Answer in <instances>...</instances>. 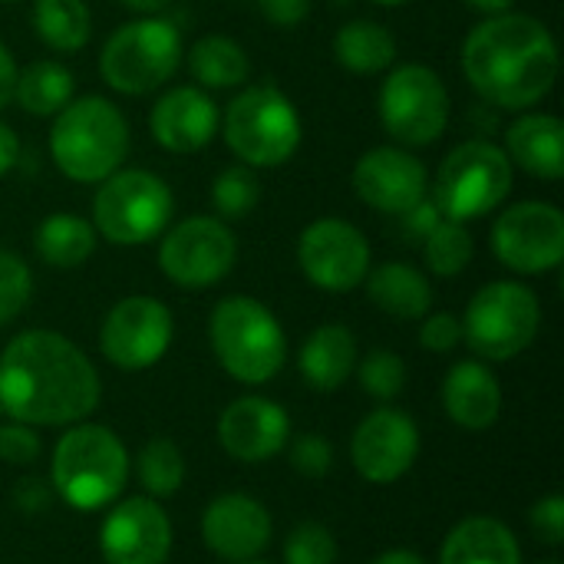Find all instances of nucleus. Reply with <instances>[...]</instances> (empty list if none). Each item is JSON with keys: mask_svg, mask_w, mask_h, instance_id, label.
Wrapping results in <instances>:
<instances>
[{"mask_svg": "<svg viewBox=\"0 0 564 564\" xmlns=\"http://www.w3.org/2000/svg\"><path fill=\"white\" fill-rule=\"evenodd\" d=\"M400 218V231H403V241H413V245H423V238L443 221V212L436 208V202L426 195L423 202H416L413 208H406Z\"/></svg>", "mask_w": 564, "mask_h": 564, "instance_id": "42", "label": "nucleus"}, {"mask_svg": "<svg viewBox=\"0 0 564 564\" xmlns=\"http://www.w3.org/2000/svg\"><path fill=\"white\" fill-rule=\"evenodd\" d=\"M443 410L446 416L469 430H489L502 413V387L482 360H459L443 380Z\"/></svg>", "mask_w": 564, "mask_h": 564, "instance_id": "22", "label": "nucleus"}, {"mask_svg": "<svg viewBox=\"0 0 564 564\" xmlns=\"http://www.w3.org/2000/svg\"><path fill=\"white\" fill-rule=\"evenodd\" d=\"M235 564H268V562H254V558H251V562H235Z\"/></svg>", "mask_w": 564, "mask_h": 564, "instance_id": "51", "label": "nucleus"}, {"mask_svg": "<svg viewBox=\"0 0 564 564\" xmlns=\"http://www.w3.org/2000/svg\"><path fill=\"white\" fill-rule=\"evenodd\" d=\"M416 456H420V426L406 410L377 406L354 430L350 440L354 469L373 486H390L403 479L413 469Z\"/></svg>", "mask_w": 564, "mask_h": 564, "instance_id": "16", "label": "nucleus"}, {"mask_svg": "<svg viewBox=\"0 0 564 564\" xmlns=\"http://www.w3.org/2000/svg\"><path fill=\"white\" fill-rule=\"evenodd\" d=\"M512 165L532 178L558 182L564 175V126L552 112H522L506 129V145Z\"/></svg>", "mask_w": 564, "mask_h": 564, "instance_id": "23", "label": "nucleus"}, {"mask_svg": "<svg viewBox=\"0 0 564 564\" xmlns=\"http://www.w3.org/2000/svg\"><path fill=\"white\" fill-rule=\"evenodd\" d=\"M33 294V274L26 261L13 251L0 248V327L23 314Z\"/></svg>", "mask_w": 564, "mask_h": 564, "instance_id": "36", "label": "nucleus"}, {"mask_svg": "<svg viewBox=\"0 0 564 564\" xmlns=\"http://www.w3.org/2000/svg\"><path fill=\"white\" fill-rule=\"evenodd\" d=\"M175 212L172 188L149 169H116L93 198V228L119 248L155 241Z\"/></svg>", "mask_w": 564, "mask_h": 564, "instance_id": "8", "label": "nucleus"}, {"mask_svg": "<svg viewBox=\"0 0 564 564\" xmlns=\"http://www.w3.org/2000/svg\"><path fill=\"white\" fill-rule=\"evenodd\" d=\"M208 340L221 370L248 387L274 380L288 360V337L281 321L254 297H221L208 317Z\"/></svg>", "mask_w": 564, "mask_h": 564, "instance_id": "5", "label": "nucleus"}, {"mask_svg": "<svg viewBox=\"0 0 564 564\" xmlns=\"http://www.w3.org/2000/svg\"><path fill=\"white\" fill-rule=\"evenodd\" d=\"M102 397L89 357L56 330H23L0 354V410L26 426L83 423Z\"/></svg>", "mask_w": 564, "mask_h": 564, "instance_id": "1", "label": "nucleus"}, {"mask_svg": "<svg viewBox=\"0 0 564 564\" xmlns=\"http://www.w3.org/2000/svg\"><path fill=\"white\" fill-rule=\"evenodd\" d=\"M377 112L393 142L403 149H423L433 145L449 126V89L436 69L403 63L383 79Z\"/></svg>", "mask_w": 564, "mask_h": 564, "instance_id": "11", "label": "nucleus"}, {"mask_svg": "<svg viewBox=\"0 0 564 564\" xmlns=\"http://www.w3.org/2000/svg\"><path fill=\"white\" fill-rule=\"evenodd\" d=\"M126 10H132V13H139V17H159L172 0H119Z\"/></svg>", "mask_w": 564, "mask_h": 564, "instance_id": "47", "label": "nucleus"}, {"mask_svg": "<svg viewBox=\"0 0 564 564\" xmlns=\"http://www.w3.org/2000/svg\"><path fill=\"white\" fill-rule=\"evenodd\" d=\"M297 264L314 288L347 294L370 271V241L344 218H317L297 238Z\"/></svg>", "mask_w": 564, "mask_h": 564, "instance_id": "15", "label": "nucleus"}, {"mask_svg": "<svg viewBox=\"0 0 564 564\" xmlns=\"http://www.w3.org/2000/svg\"><path fill=\"white\" fill-rule=\"evenodd\" d=\"M529 525H532V532H535L549 549H558V545H564L562 496H549V499L535 502V506H532V512H529Z\"/></svg>", "mask_w": 564, "mask_h": 564, "instance_id": "41", "label": "nucleus"}, {"mask_svg": "<svg viewBox=\"0 0 564 564\" xmlns=\"http://www.w3.org/2000/svg\"><path fill=\"white\" fill-rule=\"evenodd\" d=\"M284 564H337V542L324 525L304 522L284 542Z\"/></svg>", "mask_w": 564, "mask_h": 564, "instance_id": "37", "label": "nucleus"}, {"mask_svg": "<svg viewBox=\"0 0 564 564\" xmlns=\"http://www.w3.org/2000/svg\"><path fill=\"white\" fill-rule=\"evenodd\" d=\"M96 241H99V235H96L93 221L83 215H73V212H53L33 231L36 258L59 271H73V268L86 264L96 251Z\"/></svg>", "mask_w": 564, "mask_h": 564, "instance_id": "27", "label": "nucleus"}, {"mask_svg": "<svg viewBox=\"0 0 564 564\" xmlns=\"http://www.w3.org/2000/svg\"><path fill=\"white\" fill-rule=\"evenodd\" d=\"M126 479L129 453L109 426L73 423L56 440L50 486L66 506L79 512H99L122 496Z\"/></svg>", "mask_w": 564, "mask_h": 564, "instance_id": "4", "label": "nucleus"}, {"mask_svg": "<svg viewBox=\"0 0 564 564\" xmlns=\"http://www.w3.org/2000/svg\"><path fill=\"white\" fill-rule=\"evenodd\" d=\"M73 93H76V79L56 59H36V63L23 66L17 73V86H13L17 106L36 119L56 116L73 99Z\"/></svg>", "mask_w": 564, "mask_h": 564, "instance_id": "30", "label": "nucleus"}, {"mask_svg": "<svg viewBox=\"0 0 564 564\" xmlns=\"http://www.w3.org/2000/svg\"><path fill=\"white\" fill-rule=\"evenodd\" d=\"M13 502H17V509L23 516H40L53 502V486H46L43 479H20L17 492H13Z\"/></svg>", "mask_w": 564, "mask_h": 564, "instance_id": "43", "label": "nucleus"}, {"mask_svg": "<svg viewBox=\"0 0 564 564\" xmlns=\"http://www.w3.org/2000/svg\"><path fill=\"white\" fill-rule=\"evenodd\" d=\"M535 564H562V562H555V558H549V562H535Z\"/></svg>", "mask_w": 564, "mask_h": 564, "instance_id": "52", "label": "nucleus"}, {"mask_svg": "<svg viewBox=\"0 0 564 564\" xmlns=\"http://www.w3.org/2000/svg\"><path fill=\"white\" fill-rule=\"evenodd\" d=\"M258 3L274 26H297L314 7V0H258Z\"/></svg>", "mask_w": 564, "mask_h": 564, "instance_id": "44", "label": "nucleus"}, {"mask_svg": "<svg viewBox=\"0 0 564 564\" xmlns=\"http://www.w3.org/2000/svg\"><path fill=\"white\" fill-rule=\"evenodd\" d=\"M33 33L53 53H79L93 36V17L83 0H33Z\"/></svg>", "mask_w": 564, "mask_h": 564, "instance_id": "31", "label": "nucleus"}, {"mask_svg": "<svg viewBox=\"0 0 564 564\" xmlns=\"http://www.w3.org/2000/svg\"><path fill=\"white\" fill-rule=\"evenodd\" d=\"M466 3L486 17H499V13H509L516 7V0H466Z\"/></svg>", "mask_w": 564, "mask_h": 564, "instance_id": "48", "label": "nucleus"}, {"mask_svg": "<svg viewBox=\"0 0 564 564\" xmlns=\"http://www.w3.org/2000/svg\"><path fill=\"white\" fill-rule=\"evenodd\" d=\"M17 159H20V139L7 122H0V178L17 165Z\"/></svg>", "mask_w": 564, "mask_h": 564, "instance_id": "46", "label": "nucleus"}, {"mask_svg": "<svg viewBox=\"0 0 564 564\" xmlns=\"http://www.w3.org/2000/svg\"><path fill=\"white\" fill-rule=\"evenodd\" d=\"M40 436H36V426H26V423H10V426H0V463L7 466H33L40 459Z\"/></svg>", "mask_w": 564, "mask_h": 564, "instance_id": "39", "label": "nucleus"}, {"mask_svg": "<svg viewBox=\"0 0 564 564\" xmlns=\"http://www.w3.org/2000/svg\"><path fill=\"white\" fill-rule=\"evenodd\" d=\"M221 112L202 86H172L149 112L152 139L175 155L202 152L218 135Z\"/></svg>", "mask_w": 564, "mask_h": 564, "instance_id": "21", "label": "nucleus"}, {"mask_svg": "<svg viewBox=\"0 0 564 564\" xmlns=\"http://www.w3.org/2000/svg\"><path fill=\"white\" fill-rule=\"evenodd\" d=\"M297 367H301V377L314 390H321V393L340 390L357 370V337H354V330L344 327V324H321L304 340Z\"/></svg>", "mask_w": 564, "mask_h": 564, "instance_id": "25", "label": "nucleus"}, {"mask_svg": "<svg viewBox=\"0 0 564 564\" xmlns=\"http://www.w3.org/2000/svg\"><path fill=\"white\" fill-rule=\"evenodd\" d=\"M440 564H522V549L512 529L492 516H469L449 529Z\"/></svg>", "mask_w": 564, "mask_h": 564, "instance_id": "24", "label": "nucleus"}, {"mask_svg": "<svg viewBox=\"0 0 564 564\" xmlns=\"http://www.w3.org/2000/svg\"><path fill=\"white\" fill-rule=\"evenodd\" d=\"M261 202V182L248 165H228L212 182V208L221 221L248 218Z\"/></svg>", "mask_w": 564, "mask_h": 564, "instance_id": "34", "label": "nucleus"}, {"mask_svg": "<svg viewBox=\"0 0 564 564\" xmlns=\"http://www.w3.org/2000/svg\"><path fill=\"white\" fill-rule=\"evenodd\" d=\"M364 281L370 304L390 314L393 321H423L433 311L430 278L406 261H387L380 268H370Z\"/></svg>", "mask_w": 564, "mask_h": 564, "instance_id": "26", "label": "nucleus"}, {"mask_svg": "<svg viewBox=\"0 0 564 564\" xmlns=\"http://www.w3.org/2000/svg\"><path fill=\"white\" fill-rule=\"evenodd\" d=\"M516 165L502 145L489 139L459 142L440 165L433 182V202L449 221H476L496 212L516 182Z\"/></svg>", "mask_w": 564, "mask_h": 564, "instance_id": "9", "label": "nucleus"}, {"mask_svg": "<svg viewBox=\"0 0 564 564\" xmlns=\"http://www.w3.org/2000/svg\"><path fill=\"white\" fill-rule=\"evenodd\" d=\"M420 344L430 354H453L463 344V321L449 311L426 314L420 327Z\"/></svg>", "mask_w": 564, "mask_h": 564, "instance_id": "40", "label": "nucleus"}, {"mask_svg": "<svg viewBox=\"0 0 564 564\" xmlns=\"http://www.w3.org/2000/svg\"><path fill=\"white\" fill-rule=\"evenodd\" d=\"M291 469L307 476V479H321L334 469V446L317 436V433H304L291 443Z\"/></svg>", "mask_w": 564, "mask_h": 564, "instance_id": "38", "label": "nucleus"}, {"mask_svg": "<svg viewBox=\"0 0 564 564\" xmlns=\"http://www.w3.org/2000/svg\"><path fill=\"white\" fill-rule=\"evenodd\" d=\"M17 59H13V53L7 50V43L0 40V109L3 106H10V99H13V86H17Z\"/></svg>", "mask_w": 564, "mask_h": 564, "instance_id": "45", "label": "nucleus"}, {"mask_svg": "<svg viewBox=\"0 0 564 564\" xmlns=\"http://www.w3.org/2000/svg\"><path fill=\"white\" fill-rule=\"evenodd\" d=\"M357 377H360V387L380 400V403H390L403 393L406 387V364L400 354L393 350H373L367 354L364 360H357Z\"/></svg>", "mask_w": 564, "mask_h": 564, "instance_id": "35", "label": "nucleus"}, {"mask_svg": "<svg viewBox=\"0 0 564 564\" xmlns=\"http://www.w3.org/2000/svg\"><path fill=\"white\" fill-rule=\"evenodd\" d=\"M373 3H380V7H400V3H406V0H373Z\"/></svg>", "mask_w": 564, "mask_h": 564, "instance_id": "50", "label": "nucleus"}, {"mask_svg": "<svg viewBox=\"0 0 564 564\" xmlns=\"http://www.w3.org/2000/svg\"><path fill=\"white\" fill-rule=\"evenodd\" d=\"M0 3H7V0H0Z\"/></svg>", "mask_w": 564, "mask_h": 564, "instance_id": "53", "label": "nucleus"}, {"mask_svg": "<svg viewBox=\"0 0 564 564\" xmlns=\"http://www.w3.org/2000/svg\"><path fill=\"white\" fill-rule=\"evenodd\" d=\"M271 512L245 492H225L212 499L202 516L205 549L228 564L258 558L271 545Z\"/></svg>", "mask_w": 564, "mask_h": 564, "instance_id": "19", "label": "nucleus"}, {"mask_svg": "<svg viewBox=\"0 0 564 564\" xmlns=\"http://www.w3.org/2000/svg\"><path fill=\"white\" fill-rule=\"evenodd\" d=\"M350 185L367 208L397 218L426 198L430 172L403 145H377L357 159Z\"/></svg>", "mask_w": 564, "mask_h": 564, "instance_id": "18", "label": "nucleus"}, {"mask_svg": "<svg viewBox=\"0 0 564 564\" xmlns=\"http://www.w3.org/2000/svg\"><path fill=\"white\" fill-rule=\"evenodd\" d=\"M542 327V304L522 281H492L479 288L463 317V340L482 360L502 364L532 347Z\"/></svg>", "mask_w": 564, "mask_h": 564, "instance_id": "10", "label": "nucleus"}, {"mask_svg": "<svg viewBox=\"0 0 564 564\" xmlns=\"http://www.w3.org/2000/svg\"><path fill=\"white\" fill-rule=\"evenodd\" d=\"M135 479H139V486H142V492L149 499H155V502L172 499L185 486V456H182V449L165 436L149 440L135 456Z\"/></svg>", "mask_w": 564, "mask_h": 564, "instance_id": "32", "label": "nucleus"}, {"mask_svg": "<svg viewBox=\"0 0 564 564\" xmlns=\"http://www.w3.org/2000/svg\"><path fill=\"white\" fill-rule=\"evenodd\" d=\"M558 43L552 30L529 13L486 17L463 43V73L469 86L499 109L525 112L542 102L558 79Z\"/></svg>", "mask_w": 564, "mask_h": 564, "instance_id": "2", "label": "nucleus"}, {"mask_svg": "<svg viewBox=\"0 0 564 564\" xmlns=\"http://www.w3.org/2000/svg\"><path fill=\"white\" fill-rule=\"evenodd\" d=\"M129 155V122L106 96L69 99L50 126V159L76 185H99Z\"/></svg>", "mask_w": 564, "mask_h": 564, "instance_id": "3", "label": "nucleus"}, {"mask_svg": "<svg viewBox=\"0 0 564 564\" xmlns=\"http://www.w3.org/2000/svg\"><path fill=\"white\" fill-rule=\"evenodd\" d=\"M106 564H165L172 555V522L149 496L112 502L99 529Z\"/></svg>", "mask_w": 564, "mask_h": 564, "instance_id": "17", "label": "nucleus"}, {"mask_svg": "<svg viewBox=\"0 0 564 564\" xmlns=\"http://www.w3.org/2000/svg\"><path fill=\"white\" fill-rule=\"evenodd\" d=\"M238 261V238L218 215H192L159 235V271L188 291L215 288Z\"/></svg>", "mask_w": 564, "mask_h": 564, "instance_id": "12", "label": "nucleus"}, {"mask_svg": "<svg viewBox=\"0 0 564 564\" xmlns=\"http://www.w3.org/2000/svg\"><path fill=\"white\" fill-rule=\"evenodd\" d=\"M423 261L436 278H456L473 264L476 254V241L469 235V228L463 221H449L443 218L426 238H423Z\"/></svg>", "mask_w": 564, "mask_h": 564, "instance_id": "33", "label": "nucleus"}, {"mask_svg": "<svg viewBox=\"0 0 564 564\" xmlns=\"http://www.w3.org/2000/svg\"><path fill=\"white\" fill-rule=\"evenodd\" d=\"M492 251L516 274H549L564 261V215L552 202L509 205L492 225Z\"/></svg>", "mask_w": 564, "mask_h": 564, "instance_id": "14", "label": "nucleus"}, {"mask_svg": "<svg viewBox=\"0 0 564 564\" xmlns=\"http://www.w3.org/2000/svg\"><path fill=\"white\" fill-rule=\"evenodd\" d=\"M334 56L344 69L373 76L393 66L397 59V36L377 20H350L334 36Z\"/></svg>", "mask_w": 564, "mask_h": 564, "instance_id": "29", "label": "nucleus"}, {"mask_svg": "<svg viewBox=\"0 0 564 564\" xmlns=\"http://www.w3.org/2000/svg\"><path fill=\"white\" fill-rule=\"evenodd\" d=\"M188 69L202 89H238L251 76V59L245 46L225 33L198 36L188 50Z\"/></svg>", "mask_w": 564, "mask_h": 564, "instance_id": "28", "label": "nucleus"}, {"mask_svg": "<svg viewBox=\"0 0 564 564\" xmlns=\"http://www.w3.org/2000/svg\"><path fill=\"white\" fill-rule=\"evenodd\" d=\"M370 564H426L416 552H406V549H393V552H383L380 558H373Z\"/></svg>", "mask_w": 564, "mask_h": 564, "instance_id": "49", "label": "nucleus"}, {"mask_svg": "<svg viewBox=\"0 0 564 564\" xmlns=\"http://www.w3.org/2000/svg\"><path fill=\"white\" fill-rule=\"evenodd\" d=\"M291 440V416L268 397H238L218 416V443L238 463H268Z\"/></svg>", "mask_w": 564, "mask_h": 564, "instance_id": "20", "label": "nucleus"}, {"mask_svg": "<svg viewBox=\"0 0 564 564\" xmlns=\"http://www.w3.org/2000/svg\"><path fill=\"white\" fill-rule=\"evenodd\" d=\"M221 135L248 169H278L301 145V116L294 102L268 83L245 86L221 116Z\"/></svg>", "mask_w": 564, "mask_h": 564, "instance_id": "6", "label": "nucleus"}, {"mask_svg": "<svg viewBox=\"0 0 564 564\" xmlns=\"http://www.w3.org/2000/svg\"><path fill=\"white\" fill-rule=\"evenodd\" d=\"M182 33L165 17H135L109 33L99 53V76L122 96L162 89L182 63Z\"/></svg>", "mask_w": 564, "mask_h": 564, "instance_id": "7", "label": "nucleus"}, {"mask_svg": "<svg viewBox=\"0 0 564 564\" xmlns=\"http://www.w3.org/2000/svg\"><path fill=\"white\" fill-rule=\"evenodd\" d=\"M172 334V311L159 297L132 294L109 307L99 327V350L112 367L135 373L155 367L169 354Z\"/></svg>", "mask_w": 564, "mask_h": 564, "instance_id": "13", "label": "nucleus"}]
</instances>
